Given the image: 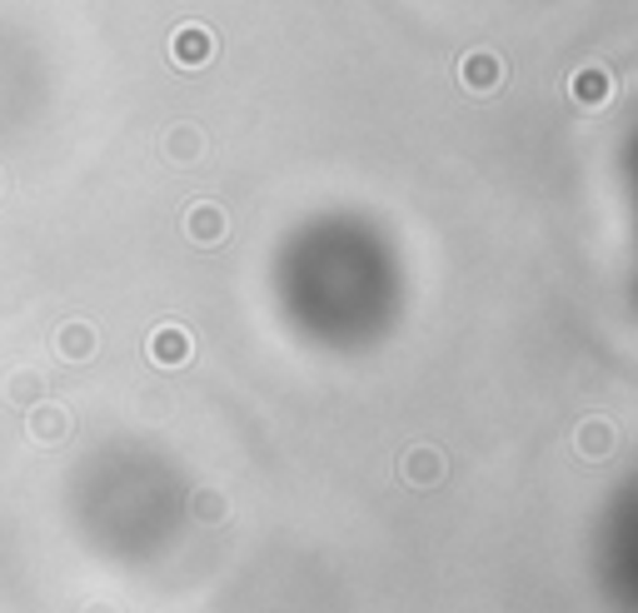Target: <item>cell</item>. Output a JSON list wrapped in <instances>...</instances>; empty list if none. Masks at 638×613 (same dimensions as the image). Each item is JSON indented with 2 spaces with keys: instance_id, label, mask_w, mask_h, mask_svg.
<instances>
[{
  "instance_id": "obj_5",
  "label": "cell",
  "mask_w": 638,
  "mask_h": 613,
  "mask_svg": "<svg viewBox=\"0 0 638 613\" xmlns=\"http://www.w3.org/2000/svg\"><path fill=\"white\" fill-rule=\"evenodd\" d=\"M574 449H579V459H609L618 449V429L609 425V419H584L579 429H574Z\"/></svg>"
},
{
  "instance_id": "obj_1",
  "label": "cell",
  "mask_w": 638,
  "mask_h": 613,
  "mask_svg": "<svg viewBox=\"0 0 638 613\" xmlns=\"http://www.w3.org/2000/svg\"><path fill=\"white\" fill-rule=\"evenodd\" d=\"M614 90H618L614 71L599 65V60H589V65H579V71L568 75V100H574L579 110H589V115H599V110L614 106Z\"/></svg>"
},
{
  "instance_id": "obj_4",
  "label": "cell",
  "mask_w": 638,
  "mask_h": 613,
  "mask_svg": "<svg viewBox=\"0 0 638 613\" xmlns=\"http://www.w3.org/2000/svg\"><path fill=\"white\" fill-rule=\"evenodd\" d=\"M170 56H175V65H185V71H200V65H210V56H214V36L205 30V25H185V30L170 40Z\"/></svg>"
},
{
  "instance_id": "obj_6",
  "label": "cell",
  "mask_w": 638,
  "mask_h": 613,
  "mask_svg": "<svg viewBox=\"0 0 638 613\" xmlns=\"http://www.w3.org/2000/svg\"><path fill=\"white\" fill-rule=\"evenodd\" d=\"M185 235L195 240V245H220V240H225V210H220V205H195V210L185 214Z\"/></svg>"
},
{
  "instance_id": "obj_9",
  "label": "cell",
  "mask_w": 638,
  "mask_h": 613,
  "mask_svg": "<svg viewBox=\"0 0 638 613\" xmlns=\"http://www.w3.org/2000/svg\"><path fill=\"white\" fill-rule=\"evenodd\" d=\"M195 508H200V514H205V519H220V514H225V508H220V499H195Z\"/></svg>"
},
{
  "instance_id": "obj_2",
  "label": "cell",
  "mask_w": 638,
  "mask_h": 613,
  "mask_svg": "<svg viewBox=\"0 0 638 613\" xmlns=\"http://www.w3.org/2000/svg\"><path fill=\"white\" fill-rule=\"evenodd\" d=\"M400 479L409 489H439V483L450 479V459L434 444H409L400 454Z\"/></svg>"
},
{
  "instance_id": "obj_8",
  "label": "cell",
  "mask_w": 638,
  "mask_h": 613,
  "mask_svg": "<svg viewBox=\"0 0 638 613\" xmlns=\"http://www.w3.org/2000/svg\"><path fill=\"white\" fill-rule=\"evenodd\" d=\"M200 150H205V135H200V131H189V125H180V131L170 135V155H175V160H195Z\"/></svg>"
},
{
  "instance_id": "obj_7",
  "label": "cell",
  "mask_w": 638,
  "mask_h": 613,
  "mask_svg": "<svg viewBox=\"0 0 638 613\" xmlns=\"http://www.w3.org/2000/svg\"><path fill=\"white\" fill-rule=\"evenodd\" d=\"M150 359H155V365H165V369L185 365V359H189V334L175 330V324L155 330V334H150Z\"/></svg>"
},
{
  "instance_id": "obj_3",
  "label": "cell",
  "mask_w": 638,
  "mask_h": 613,
  "mask_svg": "<svg viewBox=\"0 0 638 613\" xmlns=\"http://www.w3.org/2000/svg\"><path fill=\"white\" fill-rule=\"evenodd\" d=\"M459 85L469 95H494L499 85H504V60H499V50H469V56L459 60Z\"/></svg>"
}]
</instances>
